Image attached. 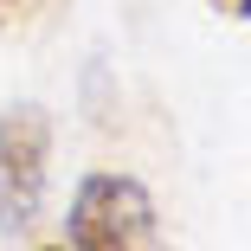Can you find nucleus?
I'll return each mask as SVG.
<instances>
[{"mask_svg": "<svg viewBox=\"0 0 251 251\" xmlns=\"http://www.w3.org/2000/svg\"><path fill=\"white\" fill-rule=\"evenodd\" d=\"M65 232L71 251H161V213L135 174H84Z\"/></svg>", "mask_w": 251, "mask_h": 251, "instance_id": "f257e3e1", "label": "nucleus"}, {"mask_svg": "<svg viewBox=\"0 0 251 251\" xmlns=\"http://www.w3.org/2000/svg\"><path fill=\"white\" fill-rule=\"evenodd\" d=\"M52 187V116L39 103H20L0 116V226L32 232Z\"/></svg>", "mask_w": 251, "mask_h": 251, "instance_id": "f03ea898", "label": "nucleus"}, {"mask_svg": "<svg viewBox=\"0 0 251 251\" xmlns=\"http://www.w3.org/2000/svg\"><path fill=\"white\" fill-rule=\"evenodd\" d=\"M206 7H219L226 20H251V0H206Z\"/></svg>", "mask_w": 251, "mask_h": 251, "instance_id": "7ed1b4c3", "label": "nucleus"}, {"mask_svg": "<svg viewBox=\"0 0 251 251\" xmlns=\"http://www.w3.org/2000/svg\"><path fill=\"white\" fill-rule=\"evenodd\" d=\"M13 7H20V0H0V20H13Z\"/></svg>", "mask_w": 251, "mask_h": 251, "instance_id": "20e7f679", "label": "nucleus"}, {"mask_svg": "<svg viewBox=\"0 0 251 251\" xmlns=\"http://www.w3.org/2000/svg\"><path fill=\"white\" fill-rule=\"evenodd\" d=\"M32 251H65V245H32Z\"/></svg>", "mask_w": 251, "mask_h": 251, "instance_id": "39448f33", "label": "nucleus"}]
</instances>
